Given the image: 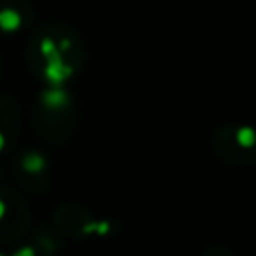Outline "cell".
Instances as JSON below:
<instances>
[{
    "instance_id": "cell-1",
    "label": "cell",
    "mask_w": 256,
    "mask_h": 256,
    "mask_svg": "<svg viewBox=\"0 0 256 256\" xmlns=\"http://www.w3.org/2000/svg\"><path fill=\"white\" fill-rule=\"evenodd\" d=\"M214 152L232 166L256 164V128L250 124H226L212 136Z\"/></svg>"
}]
</instances>
